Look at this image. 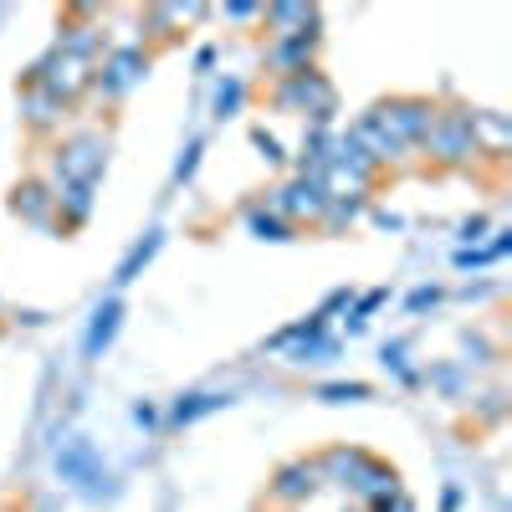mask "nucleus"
I'll list each match as a JSON object with an SVG mask.
<instances>
[{
    "label": "nucleus",
    "mask_w": 512,
    "mask_h": 512,
    "mask_svg": "<svg viewBox=\"0 0 512 512\" xmlns=\"http://www.w3.org/2000/svg\"><path fill=\"white\" fill-rule=\"evenodd\" d=\"M420 149H425V159H436V164L477 159L472 154V134H466V108H436L431 128L420 134Z\"/></svg>",
    "instance_id": "39448f33"
},
{
    "label": "nucleus",
    "mask_w": 512,
    "mask_h": 512,
    "mask_svg": "<svg viewBox=\"0 0 512 512\" xmlns=\"http://www.w3.org/2000/svg\"><path fill=\"white\" fill-rule=\"evenodd\" d=\"M21 118L36 128V134H52V128L67 118V103H57L47 88H36V82L26 77V82H21Z\"/></svg>",
    "instance_id": "f8f14e48"
},
{
    "label": "nucleus",
    "mask_w": 512,
    "mask_h": 512,
    "mask_svg": "<svg viewBox=\"0 0 512 512\" xmlns=\"http://www.w3.org/2000/svg\"><path fill=\"white\" fill-rule=\"evenodd\" d=\"M359 216H364V200H328V210H323L318 226H354Z\"/></svg>",
    "instance_id": "393cba45"
},
{
    "label": "nucleus",
    "mask_w": 512,
    "mask_h": 512,
    "mask_svg": "<svg viewBox=\"0 0 512 512\" xmlns=\"http://www.w3.org/2000/svg\"><path fill=\"white\" fill-rule=\"evenodd\" d=\"M262 21L272 26V41L282 36H318V6H297V0H277V6H262Z\"/></svg>",
    "instance_id": "9d476101"
},
{
    "label": "nucleus",
    "mask_w": 512,
    "mask_h": 512,
    "mask_svg": "<svg viewBox=\"0 0 512 512\" xmlns=\"http://www.w3.org/2000/svg\"><path fill=\"white\" fill-rule=\"evenodd\" d=\"M103 169H108V139H98V134H77V139H67V144L57 149V185H52V190H62V185L98 190Z\"/></svg>",
    "instance_id": "20e7f679"
},
{
    "label": "nucleus",
    "mask_w": 512,
    "mask_h": 512,
    "mask_svg": "<svg viewBox=\"0 0 512 512\" xmlns=\"http://www.w3.org/2000/svg\"><path fill=\"white\" fill-rule=\"evenodd\" d=\"M103 52H108V41H103V31H93V26H82V31H62L57 36V47L41 57L26 77L36 82V88H47L57 103H72V98H82L98 82V62H103Z\"/></svg>",
    "instance_id": "f257e3e1"
},
{
    "label": "nucleus",
    "mask_w": 512,
    "mask_h": 512,
    "mask_svg": "<svg viewBox=\"0 0 512 512\" xmlns=\"http://www.w3.org/2000/svg\"><path fill=\"white\" fill-rule=\"evenodd\" d=\"M159 241H164V236H159V231H149V236H144V241H139L134 251H128L123 262H118L113 282H118V287H123V282H134V277H139V272H144V267L154 262V251H159Z\"/></svg>",
    "instance_id": "412c9836"
},
{
    "label": "nucleus",
    "mask_w": 512,
    "mask_h": 512,
    "mask_svg": "<svg viewBox=\"0 0 512 512\" xmlns=\"http://www.w3.org/2000/svg\"><path fill=\"white\" fill-rule=\"evenodd\" d=\"M369 512H415V502H410L405 492H395V497H384V502H374Z\"/></svg>",
    "instance_id": "c756f323"
},
{
    "label": "nucleus",
    "mask_w": 512,
    "mask_h": 512,
    "mask_svg": "<svg viewBox=\"0 0 512 512\" xmlns=\"http://www.w3.org/2000/svg\"><path fill=\"white\" fill-rule=\"evenodd\" d=\"M11 216L31 221V226H52L57 216V190L52 185H41V180H21L11 190Z\"/></svg>",
    "instance_id": "9b49d317"
},
{
    "label": "nucleus",
    "mask_w": 512,
    "mask_h": 512,
    "mask_svg": "<svg viewBox=\"0 0 512 512\" xmlns=\"http://www.w3.org/2000/svg\"><path fill=\"white\" fill-rule=\"evenodd\" d=\"M482 231H487V216H472V221H461V241H466V251H472V246L482 241Z\"/></svg>",
    "instance_id": "c85d7f7f"
},
{
    "label": "nucleus",
    "mask_w": 512,
    "mask_h": 512,
    "mask_svg": "<svg viewBox=\"0 0 512 512\" xmlns=\"http://www.w3.org/2000/svg\"><path fill=\"white\" fill-rule=\"evenodd\" d=\"M57 216H62V226H67V231L88 226V216H93V190H82V185H62V190H57Z\"/></svg>",
    "instance_id": "6ab92c4d"
},
{
    "label": "nucleus",
    "mask_w": 512,
    "mask_h": 512,
    "mask_svg": "<svg viewBox=\"0 0 512 512\" xmlns=\"http://www.w3.org/2000/svg\"><path fill=\"white\" fill-rule=\"evenodd\" d=\"M364 118H369L390 144L415 149L420 134H425V128H431V118H436V103H425V98H384V103H374Z\"/></svg>",
    "instance_id": "7ed1b4c3"
},
{
    "label": "nucleus",
    "mask_w": 512,
    "mask_h": 512,
    "mask_svg": "<svg viewBox=\"0 0 512 512\" xmlns=\"http://www.w3.org/2000/svg\"><path fill=\"white\" fill-rule=\"evenodd\" d=\"M149 72V57L144 47H108L103 62H98V82L93 88H103V98H123L128 88H139Z\"/></svg>",
    "instance_id": "0eeeda50"
},
{
    "label": "nucleus",
    "mask_w": 512,
    "mask_h": 512,
    "mask_svg": "<svg viewBox=\"0 0 512 512\" xmlns=\"http://www.w3.org/2000/svg\"><path fill=\"white\" fill-rule=\"evenodd\" d=\"M436 297H441V292H436V287H420V292H415V297H410V308H415V313H420V308H431V303H436Z\"/></svg>",
    "instance_id": "2f4dec72"
},
{
    "label": "nucleus",
    "mask_w": 512,
    "mask_h": 512,
    "mask_svg": "<svg viewBox=\"0 0 512 512\" xmlns=\"http://www.w3.org/2000/svg\"><path fill=\"white\" fill-rule=\"evenodd\" d=\"M349 139H354V144H359V149L374 159V169H379V164H395V159H405V149L384 139V134H379V128H374L369 118H359V123L349 128Z\"/></svg>",
    "instance_id": "dca6fc26"
},
{
    "label": "nucleus",
    "mask_w": 512,
    "mask_h": 512,
    "mask_svg": "<svg viewBox=\"0 0 512 512\" xmlns=\"http://www.w3.org/2000/svg\"><path fill=\"white\" fill-rule=\"evenodd\" d=\"M364 461H369V451L333 446V451L318 456V477H323V487H349V482L359 477V466H364Z\"/></svg>",
    "instance_id": "2eb2a0df"
},
{
    "label": "nucleus",
    "mask_w": 512,
    "mask_h": 512,
    "mask_svg": "<svg viewBox=\"0 0 512 512\" xmlns=\"http://www.w3.org/2000/svg\"><path fill=\"white\" fill-rule=\"evenodd\" d=\"M57 466H62V477L67 482H77V487H93V482H108L103 472H98V461H93V451L82 446V441H72L62 456H57Z\"/></svg>",
    "instance_id": "f3484780"
},
{
    "label": "nucleus",
    "mask_w": 512,
    "mask_h": 512,
    "mask_svg": "<svg viewBox=\"0 0 512 512\" xmlns=\"http://www.w3.org/2000/svg\"><path fill=\"white\" fill-rule=\"evenodd\" d=\"M246 226L262 236V241H287V236H292V226H287L282 216H272V210H262V205H256L251 216H246Z\"/></svg>",
    "instance_id": "4be33fe9"
},
{
    "label": "nucleus",
    "mask_w": 512,
    "mask_h": 512,
    "mask_svg": "<svg viewBox=\"0 0 512 512\" xmlns=\"http://www.w3.org/2000/svg\"><path fill=\"white\" fill-rule=\"evenodd\" d=\"M359 512H369V507H359Z\"/></svg>",
    "instance_id": "473e14b6"
},
{
    "label": "nucleus",
    "mask_w": 512,
    "mask_h": 512,
    "mask_svg": "<svg viewBox=\"0 0 512 512\" xmlns=\"http://www.w3.org/2000/svg\"><path fill=\"white\" fill-rule=\"evenodd\" d=\"M466 134H472V154L502 159L512 149V118L497 113V108H472L466 113Z\"/></svg>",
    "instance_id": "1a4fd4ad"
},
{
    "label": "nucleus",
    "mask_w": 512,
    "mask_h": 512,
    "mask_svg": "<svg viewBox=\"0 0 512 512\" xmlns=\"http://www.w3.org/2000/svg\"><path fill=\"white\" fill-rule=\"evenodd\" d=\"M313 52H318V36H282L267 47V67L282 72V77H297L313 67Z\"/></svg>",
    "instance_id": "ddd939ff"
},
{
    "label": "nucleus",
    "mask_w": 512,
    "mask_h": 512,
    "mask_svg": "<svg viewBox=\"0 0 512 512\" xmlns=\"http://www.w3.org/2000/svg\"><path fill=\"white\" fill-rule=\"evenodd\" d=\"M272 103H277L282 113H308L313 128H328V118L338 113V93H333V82H328L318 67L297 72V77H282L277 93H272Z\"/></svg>",
    "instance_id": "f03ea898"
},
{
    "label": "nucleus",
    "mask_w": 512,
    "mask_h": 512,
    "mask_svg": "<svg viewBox=\"0 0 512 512\" xmlns=\"http://www.w3.org/2000/svg\"><path fill=\"white\" fill-rule=\"evenodd\" d=\"M200 154H205V144H200V139H190V144H185V154H180V164H175V180H190V175H195Z\"/></svg>",
    "instance_id": "bb28decb"
},
{
    "label": "nucleus",
    "mask_w": 512,
    "mask_h": 512,
    "mask_svg": "<svg viewBox=\"0 0 512 512\" xmlns=\"http://www.w3.org/2000/svg\"><path fill=\"white\" fill-rule=\"evenodd\" d=\"M323 210H328V200H323V190H318L313 175H297L292 185H282L272 195V216H282L287 226H318Z\"/></svg>",
    "instance_id": "423d86ee"
},
{
    "label": "nucleus",
    "mask_w": 512,
    "mask_h": 512,
    "mask_svg": "<svg viewBox=\"0 0 512 512\" xmlns=\"http://www.w3.org/2000/svg\"><path fill=\"white\" fill-rule=\"evenodd\" d=\"M318 400L328 405H349V400H369V384H323Z\"/></svg>",
    "instance_id": "a878e982"
},
{
    "label": "nucleus",
    "mask_w": 512,
    "mask_h": 512,
    "mask_svg": "<svg viewBox=\"0 0 512 512\" xmlns=\"http://www.w3.org/2000/svg\"><path fill=\"white\" fill-rule=\"evenodd\" d=\"M349 492H354L359 502H369V507H374V502H384V497H395V492H400V472L369 456V461L359 466V477L349 482Z\"/></svg>",
    "instance_id": "4468645a"
},
{
    "label": "nucleus",
    "mask_w": 512,
    "mask_h": 512,
    "mask_svg": "<svg viewBox=\"0 0 512 512\" xmlns=\"http://www.w3.org/2000/svg\"><path fill=\"white\" fill-rule=\"evenodd\" d=\"M251 144L262 149V159H267V164H277V159H282V144L267 134V128H251Z\"/></svg>",
    "instance_id": "cd10ccee"
},
{
    "label": "nucleus",
    "mask_w": 512,
    "mask_h": 512,
    "mask_svg": "<svg viewBox=\"0 0 512 512\" xmlns=\"http://www.w3.org/2000/svg\"><path fill=\"white\" fill-rule=\"evenodd\" d=\"M118 318H123V303L118 297H108V303H98V313H93V328H88V359H98L108 344H113V333H118Z\"/></svg>",
    "instance_id": "a211bd4d"
},
{
    "label": "nucleus",
    "mask_w": 512,
    "mask_h": 512,
    "mask_svg": "<svg viewBox=\"0 0 512 512\" xmlns=\"http://www.w3.org/2000/svg\"><path fill=\"white\" fill-rule=\"evenodd\" d=\"M323 492V477H318V456H297L287 466H277V477H272V497L287 502V507H303Z\"/></svg>",
    "instance_id": "6e6552de"
},
{
    "label": "nucleus",
    "mask_w": 512,
    "mask_h": 512,
    "mask_svg": "<svg viewBox=\"0 0 512 512\" xmlns=\"http://www.w3.org/2000/svg\"><path fill=\"white\" fill-rule=\"evenodd\" d=\"M221 405H231V400H226V395H190V400H180V405H175V420L185 425V420H200V415L221 410Z\"/></svg>",
    "instance_id": "5701e85b"
},
{
    "label": "nucleus",
    "mask_w": 512,
    "mask_h": 512,
    "mask_svg": "<svg viewBox=\"0 0 512 512\" xmlns=\"http://www.w3.org/2000/svg\"><path fill=\"white\" fill-rule=\"evenodd\" d=\"M210 6H149V26L159 31V36H175L180 26H190V21H200Z\"/></svg>",
    "instance_id": "aec40b11"
},
{
    "label": "nucleus",
    "mask_w": 512,
    "mask_h": 512,
    "mask_svg": "<svg viewBox=\"0 0 512 512\" xmlns=\"http://www.w3.org/2000/svg\"><path fill=\"white\" fill-rule=\"evenodd\" d=\"M241 103H246V82L241 77H226L221 88H216V118H231Z\"/></svg>",
    "instance_id": "b1692460"
},
{
    "label": "nucleus",
    "mask_w": 512,
    "mask_h": 512,
    "mask_svg": "<svg viewBox=\"0 0 512 512\" xmlns=\"http://www.w3.org/2000/svg\"><path fill=\"white\" fill-rule=\"evenodd\" d=\"M231 21H262V6H246V0H236V6H226Z\"/></svg>",
    "instance_id": "7c9ffc66"
}]
</instances>
